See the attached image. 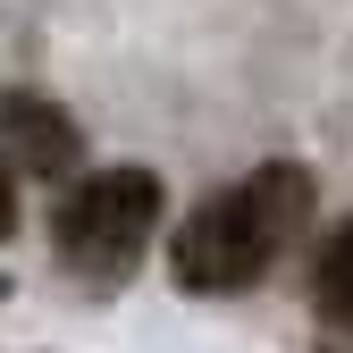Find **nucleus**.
Instances as JSON below:
<instances>
[{"instance_id":"f257e3e1","label":"nucleus","mask_w":353,"mask_h":353,"mask_svg":"<svg viewBox=\"0 0 353 353\" xmlns=\"http://www.w3.org/2000/svg\"><path fill=\"white\" fill-rule=\"evenodd\" d=\"M303 228H312V176H303L294 160H270L261 176L210 194L185 228H176L168 270H176L185 294H236V286H252L261 270H270Z\"/></svg>"},{"instance_id":"423d86ee","label":"nucleus","mask_w":353,"mask_h":353,"mask_svg":"<svg viewBox=\"0 0 353 353\" xmlns=\"http://www.w3.org/2000/svg\"><path fill=\"white\" fill-rule=\"evenodd\" d=\"M0 294H9V278H0Z\"/></svg>"},{"instance_id":"39448f33","label":"nucleus","mask_w":353,"mask_h":353,"mask_svg":"<svg viewBox=\"0 0 353 353\" xmlns=\"http://www.w3.org/2000/svg\"><path fill=\"white\" fill-rule=\"evenodd\" d=\"M0 236H17V185H9V168H0Z\"/></svg>"},{"instance_id":"f03ea898","label":"nucleus","mask_w":353,"mask_h":353,"mask_svg":"<svg viewBox=\"0 0 353 353\" xmlns=\"http://www.w3.org/2000/svg\"><path fill=\"white\" fill-rule=\"evenodd\" d=\"M152 228H160V176H152V168H93V176L59 202L51 244H59V261H68L76 278L118 286V278L143 261Z\"/></svg>"},{"instance_id":"20e7f679","label":"nucleus","mask_w":353,"mask_h":353,"mask_svg":"<svg viewBox=\"0 0 353 353\" xmlns=\"http://www.w3.org/2000/svg\"><path fill=\"white\" fill-rule=\"evenodd\" d=\"M312 294H320V320L353 336V219H336V228H328L320 270H312Z\"/></svg>"},{"instance_id":"7ed1b4c3","label":"nucleus","mask_w":353,"mask_h":353,"mask_svg":"<svg viewBox=\"0 0 353 353\" xmlns=\"http://www.w3.org/2000/svg\"><path fill=\"white\" fill-rule=\"evenodd\" d=\"M0 143H9V160L34 168V176H68L76 152H84L76 118L59 101H42V93H0Z\"/></svg>"}]
</instances>
